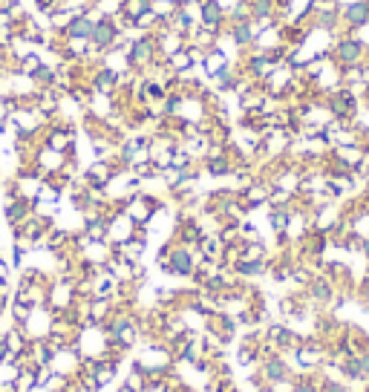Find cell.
Returning <instances> with one entry per match:
<instances>
[{
	"label": "cell",
	"instance_id": "8",
	"mask_svg": "<svg viewBox=\"0 0 369 392\" xmlns=\"http://www.w3.org/2000/svg\"><path fill=\"white\" fill-rule=\"evenodd\" d=\"M118 84H121V76L113 66H98L92 72V81H90L92 92H102V95H113L118 90Z\"/></svg>",
	"mask_w": 369,
	"mask_h": 392
},
{
	"label": "cell",
	"instance_id": "6",
	"mask_svg": "<svg viewBox=\"0 0 369 392\" xmlns=\"http://www.w3.org/2000/svg\"><path fill=\"white\" fill-rule=\"evenodd\" d=\"M92 29H95V18L87 15V12H76V15H69L67 23L61 27L64 38L69 43H87L92 38Z\"/></svg>",
	"mask_w": 369,
	"mask_h": 392
},
{
	"label": "cell",
	"instance_id": "5",
	"mask_svg": "<svg viewBox=\"0 0 369 392\" xmlns=\"http://www.w3.org/2000/svg\"><path fill=\"white\" fill-rule=\"evenodd\" d=\"M200 27L214 32V35H223L225 32V23H228V12L219 0H200Z\"/></svg>",
	"mask_w": 369,
	"mask_h": 392
},
{
	"label": "cell",
	"instance_id": "14",
	"mask_svg": "<svg viewBox=\"0 0 369 392\" xmlns=\"http://www.w3.org/2000/svg\"><path fill=\"white\" fill-rule=\"evenodd\" d=\"M294 392H317L312 384H303V386H298V389H294Z\"/></svg>",
	"mask_w": 369,
	"mask_h": 392
},
{
	"label": "cell",
	"instance_id": "13",
	"mask_svg": "<svg viewBox=\"0 0 369 392\" xmlns=\"http://www.w3.org/2000/svg\"><path fill=\"white\" fill-rule=\"evenodd\" d=\"M6 72V52H0V76Z\"/></svg>",
	"mask_w": 369,
	"mask_h": 392
},
{
	"label": "cell",
	"instance_id": "10",
	"mask_svg": "<svg viewBox=\"0 0 369 392\" xmlns=\"http://www.w3.org/2000/svg\"><path fill=\"white\" fill-rule=\"evenodd\" d=\"M309 294H312L317 303H326V300H332L335 286H332L329 277H312V280H309Z\"/></svg>",
	"mask_w": 369,
	"mask_h": 392
},
{
	"label": "cell",
	"instance_id": "4",
	"mask_svg": "<svg viewBox=\"0 0 369 392\" xmlns=\"http://www.w3.org/2000/svg\"><path fill=\"white\" fill-rule=\"evenodd\" d=\"M340 23L347 35H355L369 27V0H347L340 6Z\"/></svg>",
	"mask_w": 369,
	"mask_h": 392
},
{
	"label": "cell",
	"instance_id": "11",
	"mask_svg": "<svg viewBox=\"0 0 369 392\" xmlns=\"http://www.w3.org/2000/svg\"><path fill=\"white\" fill-rule=\"evenodd\" d=\"M223 66H228V58H225V52L219 46H214V49H208V55H205V61H202V69L208 72V76L214 78L219 69Z\"/></svg>",
	"mask_w": 369,
	"mask_h": 392
},
{
	"label": "cell",
	"instance_id": "7",
	"mask_svg": "<svg viewBox=\"0 0 369 392\" xmlns=\"http://www.w3.org/2000/svg\"><path fill=\"white\" fill-rule=\"evenodd\" d=\"M225 35L231 38V43L237 49H251L254 41H257V23L251 18H245V20H231V27L225 29Z\"/></svg>",
	"mask_w": 369,
	"mask_h": 392
},
{
	"label": "cell",
	"instance_id": "2",
	"mask_svg": "<svg viewBox=\"0 0 369 392\" xmlns=\"http://www.w3.org/2000/svg\"><path fill=\"white\" fill-rule=\"evenodd\" d=\"M366 49L369 43L358 35H340L335 38L332 43V61L340 66V69H352V66H361L366 61Z\"/></svg>",
	"mask_w": 369,
	"mask_h": 392
},
{
	"label": "cell",
	"instance_id": "12",
	"mask_svg": "<svg viewBox=\"0 0 369 392\" xmlns=\"http://www.w3.org/2000/svg\"><path fill=\"white\" fill-rule=\"evenodd\" d=\"M323 392H347V389H343L340 384H326V386H323Z\"/></svg>",
	"mask_w": 369,
	"mask_h": 392
},
{
	"label": "cell",
	"instance_id": "3",
	"mask_svg": "<svg viewBox=\"0 0 369 392\" xmlns=\"http://www.w3.org/2000/svg\"><path fill=\"white\" fill-rule=\"evenodd\" d=\"M196 262H200V254H196L193 248H188V245H174L167 260L159 262V265H162V272L174 274V277H193Z\"/></svg>",
	"mask_w": 369,
	"mask_h": 392
},
{
	"label": "cell",
	"instance_id": "1",
	"mask_svg": "<svg viewBox=\"0 0 369 392\" xmlns=\"http://www.w3.org/2000/svg\"><path fill=\"white\" fill-rule=\"evenodd\" d=\"M121 23L116 15H102L95 18V29H92V38L87 41V49L84 55H107L113 52L116 46H121Z\"/></svg>",
	"mask_w": 369,
	"mask_h": 392
},
{
	"label": "cell",
	"instance_id": "15",
	"mask_svg": "<svg viewBox=\"0 0 369 392\" xmlns=\"http://www.w3.org/2000/svg\"><path fill=\"white\" fill-rule=\"evenodd\" d=\"M116 392H133V389H130V386L125 384V386H116Z\"/></svg>",
	"mask_w": 369,
	"mask_h": 392
},
{
	"label": "cell",
	"instance_id": "9",
	"mask_svg": "<svg viewBox=\"0 0 369 392\" xmlns=\"http://www.w3.org/2000/svg\"><path fill=\"white\" fill-rule=\"evenodd\" d=\"M263 375L268 384H283V381H288V366L280 358H272L263 363Z\"/></svg>",
	"mask_w": 369,
	"mask_h": 392
}]
</instances>
